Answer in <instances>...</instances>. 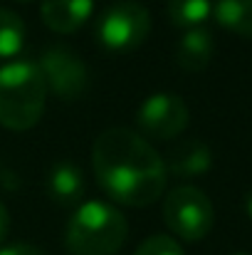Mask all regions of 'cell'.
<instances>
[{"label": "cell", "mask_w": 252, "mask_h": 255, "mask_svg": "<svg viewBox=\"0 0 252 255\" xmlns=\"http://www.w3.org/2000/svg\"><path fill=\"white\" fill-rule=\"evenodd\" d=\"M213 60V35L203 27H193L183 35L175 50V62L185 72H203Z\"/></svg>", "instance_id": "8fae6325"}, {"label": "cell", "mask_w": 252, "mask_h": 255, "mask_svg": "<svg viewBox=\"0 0 252 255\" xmlns=\"http://www.w3.org/2000/svg\"><path fill=\"white\" fill-rule=\"evenodd\" d=\"M245 211H248V216L252 218V193L248 196V198H245Z\"/></svg>", "instance_id": "ac0fdd59"}, {"label": "cell", "mask_w": 252, "mask_h": 255, "mask_svg": "<svg viewBox=\"0 0 252 255\" xmlns=\"http://www.w3.org/2000/svg\"><path fill=\"white\" fill-rule=\"evenodd\" d=\"M0 255H45L40 248L35 246H27V243H15V246H7V248H0Z\"/></svg>", "instance_id": "2e32d148"}, {"label": "cell", "mask_w": 252, "mask_h": 255, "mask_svg": "<svg viewBox=\"0 0 252 255\" xmlns=\"http://www.w3.org/2000/svg\"><path fill=\"white\" fill-rule=\"evenodd\" d=\"M213 12L225 30L252 40V0H215Z\"/></svg>", "instance_id": "7c38bea8"}, {"label": "cell", "mask_w": 252, "mask_h": 255, "mask_svg": "<svg viewBox=\"0 0 252 255\" xmlns=\"http://www.w3.org/2000/svg\"><path fill=\"white\" fill-rule=\"evenodd\" d=\"M129 223L119 208L104 201L82 203L65 231L70 255H116L126 243Z\"/></svg>", "instance_id": "3957f363"}, {"label": "cell", "mask_w": 252, "mask_h": 255, "mask_svg": "<svg viewBox=\"0 0 252 255\" xmlns=\"http://www.w3.org/2000/svg\"><path fill=\"white\" fill-rule=\"evenodd\" d=\"M149 32L151 15L136 0H119L96 20V40L109 52H131L146 42Z\"/></svg>", "instance_id": "277c9868"}, {"label": "cell", "mask_w": 252, "mask_h": 255, "mask_svg": "<svg viewBox=\"0 0 252 255\" xmlns=\"http://www.w3.org/2000/svg\"><path fill=\"white\" fill-rule=\"evenodd\" d=\"M47 85L40 67L30 60H15L0 67V124L10 131L32 129L47 104Z\"/></svg>", "instance_id": "7a4b0ae2"}, {"label": "cell", "mask_w": 252, "mask_h": 255, "mask_svg": "<svg viewBox=\"0 0 252 255\" xmlns=\"http://www.w3.org/2000/svg\"><path fill=\"white\" fill-rule=\"evenodd\" d=\"M164 221L180 241H203L215 221L210 198L195 186H178L164 201Z\"/></svg>", "instance_id": "5b68a950"}, {"label": "cell", "mask_w": 252, "mask_h": 255, "mask_svg": "<svg viewBox=\"0 0 252 255\" xmlns=\"http://www.w3.org/2000/svg\"><path fill=\"white\" fill-rule=\"evenodd\" d=\"M238 255H245V253H238Z\"/></svg>", "instance_id": "ffe728a7"}, {"label": "cell", "mask_w": 252, "mask_h": 255, "mask_svg": "<svg viewBox=\"0 0 252 255\" xmlns=\"http://www.w3.org/2000/svg\"><path fill=\"white\" fill-rule=\"evenodd\" d=\"M91 164L99 186L121 206H151L166 188L164 159L131 129H106L99 134L91 149Z\"/></svg>", "instance_id": "6da1fadb"}, {"label": "cell", "mask_w": 252, "mask_h": 255, "mask_svg": "<svg viewBox=\"0 0 252 255\" xmlns=\"http://www.w3.org/2000/svg\"><path fill=\"white\" fill-rule=\"evenodd\" d=\"M166 171L180 176V178H188V176H198V173H205L213 164V156H210V149L198 141V139H188V141H180L170 149L168 154Z\"/></svg>", "instance_id": "30bf717a"}, {"label": "cell", "mask_w": 252, "mask_h": 255, "mask_svg": "<svg viewBox=\"0 0 252 255\" xmlns=\"http://www.w3.org/2000/svg\"><path fill=\"white\" fill-rule=\"evenodd\" d=\"M42 22L60 35H72L94 12V0H42Z\"/></svg>", "instance_id": "ba28073f"}, {"label": "cell", "mask_w": 252, "mask_h": 255, "mask_svg": "<svg viewBox=\"0 0 252 255\" xmlns=\"http://www.w3.org/2000/svg\"><path fill=\"white\" fill-rule=\"evenodd\" d=\"M134 255H183V248L170 236H151L136 248Z\"/></svg>", "instance_id": "9a60e30c"}, {"label": "cell", "mask_w": 252, "mask_h": 255, "mask_svg": "<svg viewBox=\"0 0 252 255\" xmlns=\"http://www.w3.org/2000/svg\"><path fill=\"white\" fill-rule=\"evenodd\" d=\"M25 45V25L22 20L0 7V57H15Z\"/></svg>", "instance_id": "5bb4252c"}, {"label": "cell", "mask_w": 252, "mask_h": 255, "mask_svg": "<svg viewBox=\"0 0 252 255\" xmlns=\"http://www.w3.org/2000/svg\"><path fill=\"white\" fill-rule=\"evenodd\" d=\"M7 233H10V213H7V208L0 203V246H2V241L7 238Z\"/></svg>", "instance_id": "e0dca14e"}, {"label": "cell", "mask_w": 252, "mask_h": 255, "mask_svg": "<svg viewBox=\"0 0 252 255\" xmlns=\"http://www.w3.org/2000/svg\"><path fill=\"white\" fill-rule=\"evenodd\" d=\"M213 12V0H168V17L175 27H200Z\"/></svg>", "instance_id": "4fadbf2b"}, {"label": "cell", "mask_w": 252, "mask_h": 255, "mask_svg": "<svg viewBox=\"0 0 252 255\" xmlns=\"http://www.w3.org/2000/svg\"><path fill=\"white\" fill-rule=\"evenodd\" d=\"M47 193L57 206H77L84 196V173L72 161H57L47 176Z\"/></svg>", "instance_id": "9c48e42d"}, {"label": "cell", "mask_w": 252, "mask_h": 255, "mask_svg": "<svg viewBox=\"0 0 252 255\" xmlns=\"http://www.w3.org/2000/svg\"><path fill=\"white\" fill-rule=\"evenodd\" d=\"M37 67L45 77L47 92L57 94L65 102L80 99L89 87V72H86L84 62L70 47H62V45L47 47L42 52Z\"/></svg>", "instance_id": "8992f818"}, {"label": "cell", "mask_w": 252, "mask_h": 255, "mask_svg": "<svg viewBox=\"0 0 252 255\" xmlns=\"http://www.w3.org/2000/svg\"><path fill=\"white\" fill-rule=\"evenodd\" d=\"M188 117L190 112L183 97L161 92L144 99V104L136 112V124L146 136L168 141V139H175L188 127Z\"/></svg>", "instance_id": "52a82bcc"}, {"label": "cell", "mask_w": 252, "mask_h": 255, "mask_svg": "<svg viewBox=\"0 0 252 255\" xmlns=\"http://www.w3.org/2000/svg\"><path fill=\"white\" fill-rule=\"evenodd\" d=\"M15 2H30V0H15Z\"/></svg>", "instance_id": "d6986e66"}]
</instances>
